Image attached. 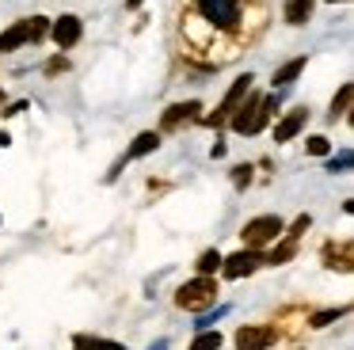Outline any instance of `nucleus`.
I'll return each mask as SVG.
<instances>
[{"label":"nucleus","mask_w":354,"mask_h":350,"mask_svg":"<svg viewBox=\"0 0 354 350\" xmlns=\"http://www.w3.org/2000/svg\"><path fill=\"white\" fill-rule=\"evenodd\" d=\"M225 312H229V308L221 304V308H214V312H206V316H198V327H202V331H209V327H214V320H221Z\"/></svg>","instance_id":"obj_25"},{"label":"nucleus","mask_w":354,"mask_h":350,"mask_svg":"<svg viewBox=\"0 0 354 350\" xmlns=\"http://www.w3.org/2000/svg\"><path fill=\"white\" fill-rule=\"evenodd\" d=\"M308 225H313V217H308V213H301V217L290 225V232H286V240H301V236L308 232Z\"/></svg>","instance_id":"obj_23"},{"label":"nucleus","mask_w":354,"mask_h":350,"mask_svg":"<svg viewBox=\"0 0 354 350\" xmlns=\"http://www.w3.org/2000/svg\"><path fill=\"white\" fill-rule=\"evenodd\" d=\"M0 99H4V91H0Z\"/></svg>","instance_id":"obj_31"},{"label":"nucleus","mask_w":354,"mask_h":350,"mask_svg":"<svg viewBox=\"0 0 354 350\" xmlns=\"http://www.w3.org/2000/svg\"><path fill=\"white\" fill-rule=\"evenodd\" d=\"M274 111H278V95H248V103H240L236 111H232L229 126L244 137H255V133L267 129V122Z\"/></svg>","instance_id":"obj_2"},{"label":"nucleus","mask_w":354,"mask_h":350,"mask_svg":"<svg viewBox=\"0 0 354 350\" xmlns=\"http://www.w3.org/2000/svg\"><path fill=\"white\" fill-rule=\"evenodd\" d=\"M164 347H168V342H164V339H160V342H156V347H149V350H164Z\"/></svg>","instance_id":"obj_29"},{"label":"nucleus","mask_w":354,"mask_h":350,"mask_svg":"<svg viewBox=\"0 0 354 350\" xmlns=\"http://www.w3.org/2000/svg\"><path fill=\"white\" fill-rule=\"evenodd\" d=\"M259 266H263V255L255 248H244V251H236V255L221 259V274H225V278H248V274H255Z\"/></svg>","instance_id":"obj_9"},{"label":"nucleus","mask_w":354,"mask_h":350,"mask_svg":"<svg viewBox=\"0 0 354 350\" xmlns=\"http://www.w3.org/2000/svg\"><path fill=\"white\" fill-rule=\"evenodd\" d=\"M194 12V23H183L187 35L198 27H206V35L194 38V50L202 53H217V61H225L221 53V38H229V57L240 50V42H252V38L244 35V23H248V0H194L191 4Z\"/></svg>","instance_id":"obj_1"},{"label":"nucleus","mask_w":354,"mask_h":350,"mask_svg":"<svg viewBox=\"0 0 354 350\" xmlns=\"http://www.w3.org/2000/svg\"><path fill=\"white\" fill-rule=\"evenodd\" d=\"M198 111H202V103H198V99H187V103H171L168 111H164L160 126H164V129H176L179 122H191Z\"/></svg>","instance_id":"obj_12"},{"label":"nucleus","mask_w":354,"mask_h":350,"mask_svg":"<svg viewBox=\"0 0 354 350\" xmlns=\"http://www.w3.org/2000/svg\"><path fill=\"white\" fill-rule=\"evenodd\" d=\"M328 4H346V0H328Z\"/></svg>","instance_id":"obj_30"},{"label":"nucleus","mask_w":354,"mask_h":350,"mask_svg":"<svg viewBox=\"0 0 354 350\" xmlns=\"http://www.w3.org/2000/svg\"><path fill=\"white\" fill-rule=\"evenodd\" d=\"M156 149H160V133H153V129H145V133H138V137H133L130 152H126L122 160H133V156H149V152H156Z\"/></svg>","instance_id":"obj_13"},{"label":"nucleus","mask_w":354,"mask_h":350,"mask_svg":"<svg viewBox=\"0 0 354 350\" xmlns=\"http://www.w3.org/2000/svg\"><path fill=\"white\" fill-rule=\"evenodd\" d=\"M305 122H308V107H293V111L274 126V141H278V145L293 141V137H297L301 129H305Z\"/></svg>","instance_id":"obj_11"},{"label":"nucleus","mask_w":354,"mask_h":350,"mask_svg":"<svg viewBox=\"0 0 354 350\" xmlns=\"http://www.w3.org/2000/svg\"><path fill=\"white\" fill-rule=\"evenodd\" d=\"M46 30H50V19H42V15L19 19L16 27H8L4 35H0V53H12V50H19V46H27V42H39Z\"/></svg>","instance_id":"obj_5"},{"label":"nucleus","mask_w":354,"mask_h":350,"mask_svg":"<svg viewBox=\"0 0 354 350\" xmlns=\"http://www.w3.org/2000/svg\"><path fill=\"white\" fill-rule=\"evenodd\" d=\"M191 350H221V331H198L194 335V342H191Z\"/></svg>","instance_id":"obj_20"},{"label":"nucleus","mask_w":354,"mask_h":350,"mask_svg":"<svg viewBox=\"0 0 354 350\" xmlns=\"http://www.w3.org/2000/svg\"><path fill=\"white\" fill-rule=\"evenodd\" d=\"M214 301H217V278L214 274H198V278L183 282L179 293H176V304L187 308V312H202V308H209Z\"/></svg>","instance_id":"obj_3"},{"label":"nucleus","mask_w":354,"mask_h":350,"mask_svg":"<svg viewBox=\"0 0 354 350\" xmlns=\"http://www.w3.org/2000/svg\"><path fill=\"white\" fill-rule=\"evenodd\" d=\"M328 167H331V172H346V167H351V152H343V156L328 160Z\"/></svg>","instance_id":"obj_27"},{"label":"nucleus","mask_w":354,"mask_h":350,"mask_svg":"<svg viewBox=\"0 0 354 350\" xmlns=\"http://www.w3.org/2000/svg\"><path fill=\"white\" fill-rule=\"evenodd\" d=\"M0 145H12V137H8V133H0Z\"/></svg>","instance_id":"obj_28"},{"label":"nucleus","mask_w":354,"mask_h":350,"mask_svg":"<svg viewBox=\"0 0 354 350\" xmlns=\"http://www.w3.org/2000/svg\"><path fill=\"white\" fill-rule=\"evenodd\" d=\"M50 35H54V42L62 46V50H73V46L80 42V35H84V27H80L77 15H62V19H54Z\"/></svg>","instance_id":"obj_10"},{"label":"nucleus","mask_w":354,"mask_h":350,"mask_svg":"<svg viewBox=\"0 0 354 350\" xmlns=\"http://www.w3.org/2000/svg\"><path fill=\"white\" fill-rule=\"evenodd\" d=\"M221 251H202V255H198V274H214V270H221Z\"/></svg>","instance_id":"obj_21"},{"label":"nucleus","mask_w":354,"mask_h":350,"mask_svg":"<svg viewBox=\"0 0 354 350\" xmlns=\"http://www.w3.org/2000/svg\"><path fill=\"white\" fill-rule=\"evenodd\" d=\"M301 73H305V57H293V61H286V65L274 68V84H278V88H286V84H293Z\"/></svg>","instance_id":"obj_16"},{"label":"nucleus","mask_w":354,"mask_h":350,"mask_svg":"<svg viewBox=\"0 0 354 350\" xmlns=\"http://www.w3.org/2000/svg\"><path fill=\"white\" fill-rule=\"evenodd\" d=\"M65 68H69V57H50V61H46V73H50V76L65 73Z\"/></svg>","instance_id":"obj_26"},{"label":"nucleus","mask_w":354,"mask_h":350,"mask_svg":"<svg viewBox=\"0 0 354 350\" xmlns=\"http://www.w3.org/2000/svg\"><path fill=\"white\" fill-rule=\"evenodd\" d=\"M320 263L328 266V270H339V274H351L354 270V243L351 240H331V243H324V251H320Z\"/></svg>","instance_id":"obj_8"},{"label":"nucleus","mask_w":354,"mask_h":350,"mask_svg":"<svg viewBox=\"0 0 354 350\" xmlns=\"http://www.w3.org/2000/svg\"><path fill=\"white\" fill-rule=\"evenodd\" d=\"M278 342V331L267 324H244L236 331V350H270Z\"/></svg>","instance_id":"obj_7"},{"label":"nucleus","mask_w":354,"mask_h":350,"mask_svg":"<svg viewBox=\"0 0 354 350\" xmlns=\"http://www.w3.org/2000/svg\"><path fill=\"white\" fill-rule=\"evenodd\" d=\"M286 232L282 217H274V213H263V217H252L244 225V232H240V240H244V248H267V243H274L278 236Z\"/></svg>","instance_id":"obj_4"},{"label":"nucleus","mask_w":354,"mask_h":350,"mask_svg":"<svg viewBox=\"0 0 354 350\" xmlns=\"http://www.w3.org/2000/svg\"><path fill=\"white\" fill-rule=\"evenodd\" d=\"M351 95H354V88H351V84H343V88H339V95L331 99V114H328L331 122H335V118H343V114L351 111Z\"/></svg>","instance_id":"obj_18"},{"label":"nucleus","mask_w":354,"mask_h":350,"mask_svg":"<svg viewBox=\"0 0 354 350\" xmlns=\"http://www.w3.org/2000/svg\"><path fill=\"white\" fill-rule=\"evenodd\" d=\"M293 255H297V240H282L270 255H263V266H282V263H290Z\"/></svg>","instance_id":"obj_17"},{"label":"nucleus","mask_w":354,"mask_h":350,"mask_svg":"<svg viewBox=\"0 0 354 350\" xmlns=\"http://www.w3.org/2000/svg\"><path fill=\"white\" fill-rule=\"evenodd\" d=\"M232 183H236V187H248V183H252V164L232 167Z\"/></svg>","instance_id":"obj_24"},{"label":"nucleus","mask_w":354,"mask_h":350,"mask_svg":"<svg viewBox=\"0 0 354 350\" xmlns=\"http://www.w3.org/2000/svg\"><path fill=\"white\" fill-rule=\"evenodd\" d=\"M305 149H308V156H328L331 141H328V137H320V133H316V137H308V141H305Z\"/></svg>","instance_id":"obj_22"},{"label":"nucleus","mask_w":354,"mask_h":350,"mask_svg":"<svg viewBox=\"0 0 354 350\" xmlns=\"http://www.w3.org/2000/svg\"><path fill=\"white\" fill-rule=\"evenodd\" d=\"M73 350H126V347L115 339H100V335H77V339H73Z\"/></svg>","instance_id":"obj_15"},{"label":"nucleus","mask_w":354,"mask_h":350,"mask_svg":"<svg viewBox=\"0 0 354 350\" xmlns=\"http://www.w3.org/2000/svg\"><path fill=\"white\" fill-rule=\"evenodd\" d=\"M313 4L316 0H286V23L290 27H301V23H308V15H313Z\"/></svg>","instance_id":"obj_14"},{"label":"nucleus","mask_w":354,"mask_h":350,"mask_svg":"<svg viewBox=\"0 0 354 350\" xmlns=\"http://www.w3.org/2000/svg\"><path fill=\"white\" fill-rule=\"evenodd\" d=\"M248 84H252V73H244V76H236V80H232V88H229V95L221 99V107H217L214 114H206V126H221V122H229L232 118V111H236L240 107V99L248 95Z\"/></svg>","instance_id":"obj_6"},{"label":"nucleus","mask_w":354,"mask_h":350,"mask_svg":"<svg viewBox=\"0 0 354 350\" xmlns=\"http://www.w3.org/2000/svg\"><path fill=\"white\" fill-rule=\"evenodd\" d=\"M346 304H339V308H324V312H316V316H308V327H328V324H335V320H343L346 316Z\"/></svg>","instance_id":"obj_19"}]
</instances>
